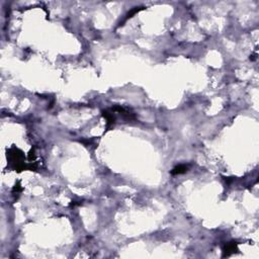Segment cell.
Instances as JSON below:
<instances>
[{"mask_svg":"<svg viewBox=\"0 0 259 259\" xmlns=\"http://www.w3.org/2000/svg\"><path fill=\"white\" fill-rule=\"evenodd\" d=\"M103 116L105 117L106 120H108V125H112V124L115 123V116H113V113L112 112H109L108 110H105V112H103Z\"/></svg>","mask_w":259,"mask_h":259,"instance_id":"3957f363","label":"cell"},{"mask_svg":"<svg viewBox=\"0 0 259 259\" xmlns=\"http://www.w3.org/2000/svg\"><path fill=\"white\" fill-rule=\"evenodd\" d=\"M237 243H230L224 248V256H229L230 254H232L235 250H237Z\"/></svg>","mask_w":259,"mask_h":259,"instance_id":"6da1fadb","label":"cell"},{"mask_svg":"<svg viewBox=\"0 0 259 259\" xmlns=\"http://www.w3.org/2000/svg\"><path fill=\"white\" fill-rule=\"evenodd\" d=\"M143 8H144V7H135L134 9H132V10H131V11H130L129 13H128V14H127V17H126V19H125V20L129 19L130 17H132V16H133L134 14H136L137 12H139L140 10H142Z\"/></svg>","mask_w":259,"mask_h":259,"instance_id":"277c9868","label":"cell"},{"mask_svg":"<svg viewBox=\"0 0 259 259\" xmlns=\"http://www.w3.org/2000/svg\"><path fill=\"white\" fill-rule=\"evenodd\" d=\"M188 167L186 166V165H178V166H176L175 168H173L171 170V174L172 175H177V174H182V173H185L186 171H187Z\"/></svg>","mask_w":259,"mask_h":259,"instance_id":"7a4b0ae2","label":"cell"}]
</instances>
